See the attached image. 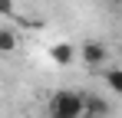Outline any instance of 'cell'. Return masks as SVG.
<instances>
[{
    "instance_id": "obj_1",
    "label": "cell",
    "mask_w": 122,
    "mask_h": 118,
    "mask_svg": "<svg viewBox=\"0 0 122 118\" xmlns=\"http://www.w3.org/2000/svg\"><path fill=\"white\" fill-rule=\"evenodd\" d=\"M50 118H86V95L63 89L50 98Z\"/></svg>"
},
{
    "instance_id": "obj_2",
    "label": "cell",
    "mask_w": 122,
    "mask_h": 118,
    "mask_svg": "<svg viewBox=\"0 0 122 118\" xmlns=\"http://www.w3.org/2000/svg\"><path fill=\"white\" fill-rule=\"evenodd\" d=\"M82 62H86V66H92V69H96V66H102V62H106V59H109V49H106V46H102V43H96V39H89V43H82Z\"/></svg>"
},
{
    "instance_id": "obj_3",
    "label": "cell",
    "mask_w": 122,
    "mask_h": 118,
    "mask_svg": "<svg viewBox=\"0 0 122 118\" xmlns=\"http://www.w3.org/2000/svg\"><path fill=\"white\" fill-rule=\"evenodd\" d=\"M73 56H76V49H73L69 43H56V46L50 49V59H53L56 66H69V62H73Z\"/></svg>"
},
{
    "instance_id": "obj_4",
    "label": "cell",
    "mask_w": 122,
    "mask_h": 118,
    "mask_svg": "<svg viewBox=\"0 0 122 118\" xmlns=\"http://www.w3.org/2000/svg\"><path fill=\"white\" fill-rule=\"evenodd\" d=\"M17 49V33L13 30H0V53L7 56V53H13Z\"/></svg>"
},
{
    "instance_id": "obj_5",
    "label": "cell",
    "mask_w": 122,
    "mask_h": 118,
    "mask_svg": "<svg viewBox=\"0 0 122 118\" xmlns=\"http://www.w3.org/2000/svg\"><path fill=\"white\" fill-rule=\"evenodd\" d=\"M0 13H13V0H0Z\"/></svg>"
},
{
    "instance_id": "obj_6",
    "label": "cell",
    "mask_w": 122,
    "mask_h": 118,
    "mask_svg": "<svg viewBox=\"0 0 122 118\" xmlns=\"http://www.w3.org/2000/svg\"><path fill=\"white\" fill-rule=\"evenodd\" d=\"M116 3H122V0H116Z\"/></svg>"
}]
</instances>
